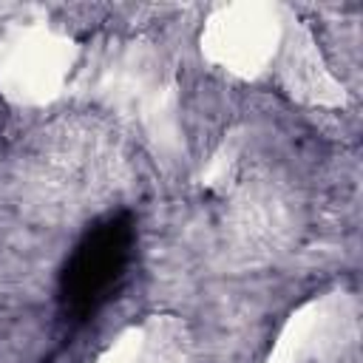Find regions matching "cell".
<instances>
[{"mask_svg": "<svg viewBox=\"0 0 363 363\" xmlns=\"http://www.w3.org/2000/svg\"><path fill=\"white\" fill-rule=\"evenodd\" d=\"M130 244H133V230L122 216L96 224L85 235V241L74 250L68 261V272L62 284L65 301L74 312L85 315L108 298V292L116 286V281L128 267Z\"/></svg>", "mask_w": 363, "mask_h": 363, "instance_id": "cell-1", "label": "cell"}]
</instances>
